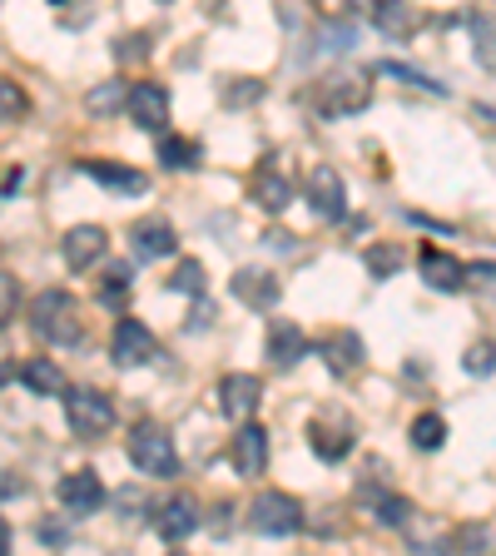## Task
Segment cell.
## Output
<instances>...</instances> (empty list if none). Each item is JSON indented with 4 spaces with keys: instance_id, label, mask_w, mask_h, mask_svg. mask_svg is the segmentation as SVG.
<instances>
[{
    "instance_id": "19",
    "label": "cell",
    "mask_w": 496,
    "mask_h": 556,
    "mask_svg": "<svg viewBox=\"0 0 496 556\" xmlns=\"http://www.w3.org/2000/svg\"><path fill=\"white\" fill-rule=\"evenodd\" d=\"M372 25L393 40H412L417 25H422V11L407 5V0H372Z\"/></svg>"
},
{
    "instance_id": "29",
    "label": "cell",
    "mask_w": 496,
    "mask_h": 556,
    "mask_svg": "<svg viewBox=\"0 0 496 556\" xmlns=\"http://www.w3.org/2000/svg\"><path fill=\"white\" fill-rule=\"evenodd\" d=\"M169 289L174 293H189V299H204V289H208L204 264H199V258H179V268H174V278H169Z\"/></svg>"
},
{
    "instance_id": "34",
    "label": "cell",
    "mask_w": 496,
    "mask_h": 556,
    "mask_svg": "<svg viewBox=\"0 0 496 556\" xmlns=\"http://www.w3.org/2000/svg\"><path fill=\"white\" fill-rule=\"evenodd\" d=\"M462 368L472 372V378H486V372H496V348L492 343H472V348H467V358H462Z\"/></svg>"
},
{
    "instance_id": "27",
    "label": "cell",
    "mask_w": 496,
    "mask_h": 556,
    "mask_svg": "<svg viewBox=\"0 0 496 556\" xmlns=\"http://www.w3.org/2000/svg\"><path fill=\"white\" fill-rule=\"evenodd\" d=\"M125 94H129L125 80H104L85 94V110H90V115H119V110H125Z\"/></svg>"
},
{
    "instance_id": "4",
    "label": "cell",
    "mask_w": 496,
    "mask_h": 556,
    "mask_svg": "<svg viewBox=\"0 0 496 556\" xmlns=\"http://www.w3.org/2000/svg\"><path fill=\"white\" fill-rule=\"evenodd\" d=\"M129 463L144 477H179V447H174V438L160 422H139L129 432Z\"/></svg>"
},
{
    "instance_id": "24",
    "label": "cell",
    "mask_w": 496,
    "mask_h": 556,
    "mask_svg": "<svg viewBox=\"0 0 496 556\" xmlns=\"http://www.w3.org/2000/svg\"><path fill=\"white\" fill-rule=\"evenodd\" d=\"M363 497H368L372 521H378V527H407V517H412V502H407L403 492H378V497L363 492Z\"/></svg>"
},
{
    "instance_id": "30",
    "label": "cell",
    "mask_w": 496,
    "mask_h": 556,
    "mask_svg": "<svg viewBox=\"0 0 496 556\" xmlns=\"http://www.w3.org/2000/svg\"><path fill=\"white\" fill-rule=\"evenodd\" d=\"M25 115H30V94H25L15 80H5V75H0V125L25 119Z\"/></svg>"
},
{
    "instance_id": "33",
    "label": "cell",
    "mask_w": 496,
    "mask_h": 556,
    "mask_svg": "<svg viewBox=\"0 0 496 556\" xmlns=\"http://www.w3.org/2000/svg\"><path fill=\"white\" fill-rule=\"evenodd\" d=\"M372 75H393V80H403V85H422V90H432V94H442V85L437 80H428L422 70H412V65H397V60H382Z\"/></svg>"
},
{
    "instance_id": "32",
    "label": "cell",
    "mask_w": 496,
    "mask_h": 556,
    "mask_svg": "<svg viewBox=\"0 0 496 556\" xmlns=\"http://www.w3.org/2000/svg\"><path fill=\"white\" fill-rule=\"evenodd\" d=\"M467 289H476V299L496 303V264L482 258V264H467Z\"/></svg>"
},
{
    "instance_id": "36",
    "label": "cell",
    "mask_w": 496,
    "mask_h": 556,
    "mask_svg": "<svg viewBox=\"0 0 496 556\" xmlns=\"http://www.w3.org/2000/svg\"><path fill=\"white\" fill-rule=\"evenodd\" d=\"M486 552L492 546V536H486V527H457V552Z\"/></svg>"
},
{
    "instance_id": "28",
    "label": "cell",
    "mask_w": 496,
    "mask_h": 556,
    "mask_svg": "<svg viewBox=\"0 0 496 556\" xmlns=\"http://www.w3.org/2000/svg\"><path fill=\"white\" fill-rule=\"evenodd\" d=\"M129 264H110L100 274V303L104 308H125V299H129Z\"/></svg>"
},
{
    "instance_id": "38",
    "label": "cell",
    "mask_w": 496,
    "mask_h": 556,
    "mask_svg": "<svg viewBox=\"0 0 496 556\" xmlns=\"http://www.w3.org/2000/svg\"><path fill=\"white\" fill-rule=\"evenodd\" d=\"M229 502H224V507H214V532H229Z\"/></svg>"
},
{
    "instance_id": "6",
    "label": "cell",
    "mask_w": 496,
    "mask_h": 556,
    "mask_svg": "<svg viewBox=\"0 0 496 556\" xmlns=\"http://www.w3.org/2000/svg\"><path fill=\"white\" fill-rule=\"evenodd\" d=\"M308 447L318 463H343L347 452L358 447V428L347 413H328V417H313L308 422Z\"/></svg>"
},
{
    "instance_id": "2",
    "label": "cell",
    "mask_w": 496,
    "mask_h": 556,
    "mask_svg": "<svg viewBox=\"0 0 496 556\" xmlns=\"http://www.w3.org/2000/svg\"><path fill=\"white\" fill-rule=\"evenodd\" d=\"M372 100V70H333L323 75L318 85V110L328 119H343V115H363Z\"/></svg>"
},
{
    "instance_id": "7",
    "label": "cell",
    "mask_w": 496,
    "mask_h": 556,
    "mask_svg": "<svg viewBox=\"0 0 496 556\" xmlns=\"http://www.w3.org/2000/svg\"><path fill=\"white\" fill-rule=\"evenodd\" d=\"M110 358H115V368H150L160 358V338L139 318H119L115 338H110Z\"/></svg>"
},
{
    "instance_id": "9",
    "label": "cell",
    "mask_w": 496,
    "mask_h": 556,
    "mask_svg": "<svg viewBox=\"0 0 496 556\" xmlns=\"http://www.w3.org/2000/svg\"><path fill=\"white\" fill-rule=\"evenodd\" d=\"M55 497H60V507H65V511H75V517H90V511L104 507V497H110V492H104V482H100V472H94V467H80V472L60 477Z\"/></svg>"
},
{
    "instance_id": "11",
    "label": "cell",
    "mask_w": 496,
    "mask_h": 556,
    "mask_svg": "<svg viewBox=\"0 0 496 556\" xmlns=\"http://www.w3.org/2000/svg\"><path fill=\"white\" fill-rule=\"evenodd\" d=\"M303 194H308V204H313L318 219H343L347 214V185H343V174L328 169V164H318V169L308 174Z\"/></svg>"
},
{
    "instance_id": "3",
    "label": "cell",
    "mask_w": 496,
    "mask_h": 556,
    "mask_svg": "<svg viewBox=\"0 0 496 556\" xmlns=\"http://www.w3.org/2000/svg\"><path fill=\"white\" fill-rule=\"evenodd\" d=\"M65 422L75 438L94 442L115 428V403L100 388H65Z\"/></svg>"
},
{
    "instance_id": "18",
    "label": "cell",
    "mask_w": 496,
    "mask_h": 556,
    "mask_svg": "<svg viewBox=\"0 0 496 556\" xmlns=\"http://www.w3.org/2000/svg\"><path fill=\"white\" fill-rule=\"evenodd\" d=\"M308 358V338H303L298 324H289V318H274L268 324V363L274 368H293V363Z\"/></svg>"
},
{
    "instance_id": "26",
    "label": "cell",
    "mask_w": 496,
    "mask_h": 556,
    "mask_svg": "<svg viewBox=\"0 0 496 556\" xmlns=\"http://www.w3.org/2000/svg\"><path fill=\"white\" fill-rule=\"evenodd\" d=\"M407 438H412V447H417V452H437L442 442H447V417H442V413H422V417H412V432H407Z\"/></svg>"
},
{
    "instance_id": "20",
    "label": "cell",
    "mask_w": 496,
    "mask_h": 556,
    "mask_svg": "<svg viewBox=\"0 0 496 556\" xmlns=\"http://www.w3.org/2000/svg\"><path fill=\"white\" fill-rule=\"evenodd\" d=\"M85 174H90L94 185H104L110 189V194H144V189H150V179H144V174L139 169H125V164H110V160H85L80 164Z\"/></svg>"
},
{
    "instance_id": "8",
    "label": "cell",
    "mask_w": 496,
    "mask_h": 556,
    "mask_svg": "<svg viewBox=\"0 0 496 556\" xmlns=\"http://www.w3.org/2000/svg\"><path fill=\"white\" fill-rule=\"evenodd\" d=\"M125 110H129V119H135L139 129L160 135V129L169 125V90H164V85H154V80H139V85H129Z\"/></svg>"
},
{
    "instance_id": "14",
    "label": "cell",
    "mask_w": 496,
    "mask_h": 556,
    "mask_svg": "<svg viewBox=\"0 0 496 556\" xmlns=\"http://www.w3.org/2000/svg\"><path fill=\"white\" fill-rule=\"evenodd\" d=\"M229 293L243 303V308H254V313H268L278 303V278L268 274V268H239V274L229 278Z\"/></svg>"
},
{
    "instance_id": "13",
    "label": "cell",
    "mask_w": 496,
    "mask_h": 556,
    "mask_svg": "<svg viewBox=\"0 0 496 556\" xmlns=\"http://www.w3.org/2000/svg\"><path fill=\"white\" fill-rule=\"evenodd\" d=\"M417 268H422V283L437 293H457L467 289V264H457V254H447V249H422L417 254Z\"/></svg>"
},
{
    "instance_id": "17",
    "label": "cell",
    "mask_w": 496,
    "mask_h": 556,
    "mask_svg": "<svg viewBox=\"0 0 496 556\" xmlns=\"http://www.w3.org/2000/svg\"><path fill=\"white\" fill-rule=\"evenodd\" d=\"M129 249H135L139 264L169 258L174 249H179V233L169 229V219H144V224H135V233H129Z\"/></svg>"
},
{
    "instance_id": "23",
    "label": "cell",
    "mask_w": 496,
    "mask_h": 556,
    "mask_svg": "<svg viewBox=\"0 0 496 556\" xmlns=\"http://www.w3.org/2000/svg\"><path fill=\"white\" fill-rule=\"evenodd\" d=\"M254 199H258V208H268V214H283V208L293 204V185L278 169H264L254 185Z\"/></svg>"
},
{
    "instance_id": "1",
    "label": "cell",
    "mask_w": 496,
    "mask_h": 556,
    "mask_svg": "<svg viewBox=\"0 0 496 556\" xmlns=\"http://www.w3.org/2000/svg\"><path fill=\"white\" fill-rule=\"evenodd\" d=\"M30 328L46 343L55 348H75L85 338V324H80V299L69 289H46L30 299Z\"/></svg>"
},
{
    "instance_id": "39",
    "label": "cell",
    "mask_w": 496,
    "mask_h": 556,
    "mask_svg": "<svg viewBox=\"0 0 496 556\" xmlns=\"http://www.w3.org/2000/svg\"><path fill=\"white\" fill-rule=\"evenodd\" d=\"M11 378H15V363L5 358V353H0V388H5V382H11Z\"/></svg>"
},
{
    "instance_id": "40",
    "label": "cell",
    "mask_w": 496,
    "mask_h": 556,
    "mask_svg": "<svg viewBox=\"0 0 496 556\" xmlns=\"http://www.w3.org/2000/svg\"><path fill=\"white\" fill-rule=\"evenodd\" d=\"M11 552V527H5V517H0V556Z\"/></svg>"
},
{
    "instance_id": "31",
    "label": "cell",
    "mask_w": 496,
    "mask_h": 556,
    "mask_svg": "<svg viewBox=\"0 0 496 556\" xmlns=\"http://www.w3.org/2000/svg\"><path fill=\"white\" fill-rule=\"evenodd\" d=\"M403 264H407V254L397 249V243H378V249H368V268H372V278H393V274H403Z\"/></svg>"
},
{
    "instance_id": "16",
    "label": "cell",
    "mask_w": 496,
    "mask_h": 556,
    "mask_svg": "<svg viewBox=\"0 0 496 556\" xmlns=\"http://www.w3.org/2000/svg\"><path fill=\"white\" fill-rule=\"evenodd\" d=\"M65 264L80 274V268H90V264H100L104 258V249H110V233L100 229V224H75V229L65 233Z\"/></svg>"
},
{
    "instance_id": "10",
    "label": "cell",
    "mask_w": 496,
    "mask_h": 556,
    "mask_svg": "<svg viewBox=\"0 0 496 556\" xmlns=\"http://www.w3.org/2000/svg\"><path fill=\"white\" fill-rule=\"evenodd\" d=\"M258 403H264V382H258L254 372H229V378H219V413L229 417V422H249V417L258 413Z\"/></svg>"
},
{
    "instance_id": "37",
    "label": "cell",
    "mask_w": 496,
    "mask_h": 556,
    "mask_svg": "<svg viewBox=\"0 0 496 556\" xmlns=\"http://www.w3.org/2000/svg\"><path fill=\"white\" fill-rule=\"evenodd\" d=\"M115 50H119V55H125V60H129V55H139V60H144V55H150V40H119Z\"/></svg>"
},
{
    "instance_id": "21",
    "label": "cell",
    "mask_w": 496,
    "mask_h": 556,
    "mask_svg": "<svg viewBox=\"0 0 496 556\" xmlns=\"http://www.w3.org/2000/svg\"><path fill=\"white\" fill-rule=\"evenodd\" d=\"M15 378H21L35 397H60V393H65V372H60V363L46 358V353L25 358L21 368H15Z\"/></svg>"
},
{
    "instance_id": "41",
    "label": "cell",
    "mask_w": 496,
    "mask_h": 556,
    "mask_svg": "<svg viewBox=\"0 0 496 556\" xmlns=\"http://www.w3.org/2000/svg\"><path fill=\"white\" fill-rule=\"evenodd\" d=\"M347 5H353V11H372V0H347Z\"/></svg>"
},
{
    "instance_id": "15",
    "label": "cell",
    "mask_w": 496,
    "mask_h": 556,
    "mask_svg": "<svg viewBox=\"0 0 496 556\" xmlns=\"http://www.w3.org/2000/svg\"><path fill=\"white\" fill-rule=\"evenodd\" d=\"M194 532H199V502L189 497V492H179V497L164 502L160 507V542L179 546V542H189Z\"/></svg>"
},
{
    "instance_id": "12",
    "label": "cell",
    "mask_w": 496,
    "mask_h": 556,
    "mask_svg": "<svg viewBox=\"0 0 496 556\" xmlns=\"http://www.w3.org/2000/svg\"><path fill=\"white\" fill-rule=\"evenodd\" d=\"M268 467V428L264 422H239V432H233V472L239 477H258Z\"/></svg>"
},
{
    "instance_id": "5",
    "label": "cell",
    "mask_w": 496,
    "mask_h": 556,
    "mask_svg": "<svg viewBox=\"0 0 496 556\" xmlns=\"http://www.w3.org/2000/svg\"><path fill=\"white\" fill-rule=\"evenodd\" d=\"M249 527H254L258 536H293L303 527V507L298 497H289V492H258L254 507H249Z\"/></svg>"
},
{
    "instance_id": "25",
    "label": "cell",
    "mask_w": 496,
    "mask_h": 556,
    "mask_svg": "<svg viewBox=\"0 0 496 556\" xmlns=\"http://www.w3.org/2000/svg\"><path fill=\"white\" fill-rule=\"evenodd\" d=\"M160 169H199V139L164 135L160 139Z\"/></svg>"
},
{
    "instance_id": "22",
    "label": "cell",
    "mask_w": 496,
    "mask_h": 556,
    "mask_svg": "<svg viewBox=\"0 0 496 556\" xmlns=\"http://www.w3.org/2000/svg\"><path fill=\"white\" fill-rule=\"evenodd\" d=\"M318 353H323V363L338 372V378L358 372V368H363V358H368V353H363V338L353 333V328H343V333L323 338V343H318Z\"/></svg>"
},
{
    "instance_id": "35",
    "label": "cell",
    "mask_w": 496,
    "mask_h": 556,
    "mask_svg": "<svg viewBox=\"0 0 496 556\" xmlns=\"http://www.w3.org/2000/svg\"><path fill=\"white\" fill-rule=\"evenodd\" d=\"M15 308H21V283H15V274L0 268V328L15 318Z\"/></svg>"
}]
</instances>
